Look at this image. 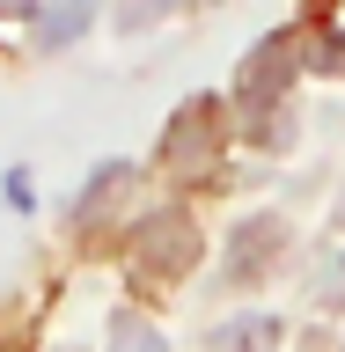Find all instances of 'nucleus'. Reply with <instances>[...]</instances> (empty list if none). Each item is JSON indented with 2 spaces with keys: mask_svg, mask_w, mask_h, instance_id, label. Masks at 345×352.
<instances>
[{
  "mask_svg": "<svg viewBox=\"0 0 345 352\" xmlns=\"http://www.w3.org/2000/svg\"><path fill=\"white\" fill-rule=\"evenodd\" d=\"M220 147V118H213V103H191L184 118H176V132H169V162L176 169H206V154Z\"/></svg>",
  "mask_w": 345,
  "mask_h": 352,
  "instance_id": "obj_4",
  "label": "nucleus"
},
{
  "mask_svg": "<svg viewBox=\"0 0 345 352\" xmlns=\"http://www.w3.org/2000/svg\"><path fill=\"white\" fill-rule=\"evenodd\" d=\"M294 66H302V37H264L258 52H250V66L236 74V103L242 110H264L286 81H294Z\"/></svg>",
  "mask_w": 345,
  "mask_h": 352,
  "instance_id": "obj_1",
  "label": "nucleus"
},
{
  "mask_svg": "<svg viewBox=\"0 0 345 352\" xmlns=\"http://www.w3.org/2000/svg\"><path fill=\"white\" fill-rule=\"evenodd\" d=\"M316 66H324V74H345V37L331 22H316Z\"/></svg>",
  "mask_w": 345,
  "mask_h": 352,
  "instance_id": "obj_7",
  "label": "nucleus"
},
{
  "mask_svg": "<svg viewBox=\"0 0 345 352\" xmlns=\"http://www.w3.org/2000/svg\"><path fill=\"white\" fill-rule=\"evenodd\" d=\"M81 22H88V15H81V8H66V15H44V22H37V30H44V37H74V30H81Z\"/></svg>",
  "mask_w": 345,
  "mask_h": 352,
  "instance_id": "obj_8",
  "label": "nucleus"
},
{
  "mask_svg": "<svg viewBox=\"0 0 345 352\" xmlns=\"http://www.w3.org/2000/svg\"><path fill=\"white\" fill-rule=\"evenodd\" d=\"M132 257L147 264V272H162V279H176V272H191L198 264V228L184 213H154L140 235H132Z\"/></svg>",
  "mask_w": 345,
  "mask_h": 352,
  "instance_id": "obj_2",
  "label": "nucleus"
},
{
  "mask_svg": "<svg viewBox=\"0 0 345 352\" xmlns=\"http://www.w3.org/2000/svg\"><path fill=\"white\" fill-rule=\"evenodd\" d=\"M280 250H286V228L272 213H264V220H242L236 242H228V286H258L264 272L280 264Z\"/></svg>",
  "mask_w": 345,
  "mask_h": 352,
  "instance_id": "obj_3",
  "label": "nucleus"
},
{
  "mask_svg": "<svg viewBox=\"0 0 345 352\" xmlns=\"http://www.w3.org/2000/svg\"><path fill=\"white\" fill-rule=\"evenodd\" d=\"M118 352H162L154 323H140V316H118Z\"/></svg>",
  "mask_w": 345,
  "mask_h": 352,
  "instance_id": "obj_6",
  "label": "nucleus"
},
{
  "mask_svg": "<svg viewBox=\"0 0 345 352\" xmlns=\"http://www.w3.org/2000/svg\"><path fill=\"white\" fill-rule=\"evenodd\" d=\"M338 220H345V206H338Z\"/></svg>",
  "mask_w": 345,
  "mask_h": 352,
  "instance_id": "obj_9",
  "label": "nucleus"
},
{
  "mask_svg": "<svg viewBox=\"0 0 345 352\" xmlns=\"http://www.w3.org/2000/svg\"><path fill=\"white\" fill-rule=\"evenodd\" d=\"M280 345V323H272V316H242V323H228L213 338V352H272Z\"/></svg>",
  "mask_w": 345,
  "mask_h": 352,
  "instance_id": "obj_5",
  "label": "nucleus"
}]
</instances>
